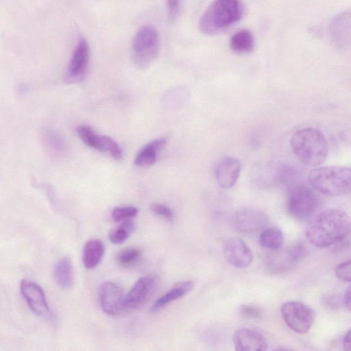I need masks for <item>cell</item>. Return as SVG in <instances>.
I'll return each instance as SVG.
<instances>
[{"mask_svg":"<svg viewBox=\"0 0 351 351\" xmlns=\"http://www.w3.org/2000/svg\"><path fill=\"white\" fill-rule=\"evenodd\" d=\"M351 231V219L339 209H327L315 215L307 224L305 235L317 247H327L343 240Z\"/></svg>","mask_w":351,"mask_h":351,"instance_id":"cell-1","label":"cell"},{"mask_svg":"<svg viewBox=\"0 0 351 351\" xmlns=\"http://www.w3.org/2000/svg\"><path fill=\"white\" fill-rule=\"evenodd\" d=\"M290 145L295 157L304 165L320 166L326 159L328 144L324 134L314 128H304L291 136Z\"/></svg>","mask_w":351,"mask_h":351,"instance_id":"cell-2","label":"cell"},{"mask_svg":"<svg viewBox=\"0 0 351 351\" xmlns=\"http://www.w3.org/2000/svg\"><path fill=\"white\" fill-rule=\"evenodd\" d=\"M243 14L241 0H214L202 14L199 29L204 34L214 35L239 21Z\"/></svg>","mask_w":351,"mask_h":351,"instance_id":"cell-3","label":"cell"},{"mask_svg":"<svg viewBox=\"0 0 351 351\" xmlns=\"http://www.w3.org/2000/svg\"><path fill=\"white\" fill-rule=\"evenodd\" d=\"M308 180L314 189L323 195H347L351 193V167H317L309 171Z\"/></svg>","mask_w":351,"mask_h":351,"instance_id":"cell-4","label":"cell"},{"mask_svg":"<svg viewBox=\"0 0 351 351\" xmlns=\"http://www.w3.org/2000/svg\"><path fill=\"white\" fill-rule=\"evenodd\" d=\"M159 47V36L155 27L141 26L132 40L131 55L134 64L141 69L148 67L156 58Z\"/></svg>","mask_w":351,"mask_h":351,"instance_id":"cell-5","label":"cell"},{"mask_svg":"<svg viewBox=\"0 0 351 351\" xmlns=\"http://www.w3.org/2000/svg\"><path fill=\"white\" fill-rule=\"evenodd\" d=\"M317 199L311 189L304 184L289 186L287 199L289 214L297 220H305L315 213Z\"/></svg>","mask_w":351,"mask_h":351,"instance_id":"cell-6","label":"cell"},{"mask_svg":"<svg viewBox=\"0 0 351 351\" xmlns=\"http://www.w3.org/2000/svg\"><path fill=\"white\" fill-rule=\"evenodd\" d=\"M294 168L284 162H271L255 168L252 179L261 188H268L276 185L291 186L295 178Z\"/></svg>","mask_w":351,"mask_h":351,"instance_id":"cell-7","label":"cell"},{"mask_svg":"<svg viewBox=\"0 0 351 351\" xmlns=\"http://www.w3.org/2000/svg\"><path fill=\"white\" fill-rule=\"evenodd\" d=\"M285 324L295 332L305 334L311 329L314 319V311L306 304L298 301H288L280 307Z\"/></svg>","mask_w":351,"mask_h":351,"instance_id":"cell-8","label":"cell"},{"mask_svg":"<svg viewBox=\"0 0 351 351\" xmlns=\"http://www.w3.org/2000/svg\"><path fill=\"white\" fill-rule=\"evenodd\" d=\"M90 47L84 38H81L73 49L69 61L64 80L67 83L82 80L86 75L90 62Z\"/></svg>","mask_w":351,"mask_h":351,"instance_id":"cell-9","label":"cell"},{"mask_svg":"<svg viewBox=\"0 0 351 351\" xmlns=\"http://www.w3.org/2000/svg\"><path fill=\"white\" fill-rule=\"evenodd\" d=\"M268 221V217L263 210L254 207H245L233 215L232 224L237 232L249 234L263 229Z\"/></svg>","mask_w":351,"mask_h":351,"instance_id":"cell-10","label":"cell"},{"mask_svg":"<svg viewBox=\"0 0 351 351\" xmlns=\"http://www.w3.org/2000/svg\"><path fill=\"white\" fill-rule=\"evenodd\" d=\"M98 295L101 308L106 314L115 316L125 310L123 290L117 283L104 282L99 286Z\"/></svg>","mask_w":351,"mask_h":351,"instance_id":"cell-11","label":"cell"},{"mask_svg":"<svg viewBox=\"0 0 351 351\" xmlns=\"http://www.w3.org/2000/svg\"><path fill=\"white\" fill-rule=\"evenodd\" d=\"M20 290L29 309L34 314L47 318L52 316L45 293L38 284L23 279L21 281Z\"/></svg>","mask_w":351,"mask_h":351,"instance_id":"cell-12","label":"cell"},{"mask_svg":"<svg viewBox=\"0 0 351 351\" xmlns=\"http://www.w3.org/2000/svg\"><path fill=\"white\" fill-rule=\"evenodd\" d=\"M273 251L266 261L268 269L273 273H280L289 269L304 256L305 252L304 247L300 244Z\"/></svg>","mask_w":351,"mask_h":351,"instance_id":"cell-13","label":"cell"},{"mask_svg":"<svg viewBox=\"0 0 351 351\" xmlns=\"http://www.w3.org/2000/svg\"><path fill=\"white\" fill-rule=\"evenodd\" d=\"M223 253L227 261L237 268L247 267L254 259L250 247L239 238L228 239L223 245Z\"/></svg>","mask_w":351,"mask_h":351,"instance_id":"cell-14","label":"cell"},{"mask_svg":"<svg viewBox=\"0 0 351 351\" xmlns=\"http://www.w3.org/2000/svg\"><path fill=\"white\" fill-rule=\"evenodd\" d=\"M154 287L153 278L144 276L138 278L124 297L125 309H134L143 305L152 294Z\"/></svg>","mask_w":351,"mask_h":351,"instance_id":"cell-15","label":"cell"},{"mask_svg":"<svg viewBox=\"0 0 351 351\" xmlns=\"http://www.w3.org/2000/svg\"><path fill=\"white\" fill-rule=\"evenodd\" d=\"M233 343L237 351H263L268 344L258 332L249 328L238 330L233 336Z\"/></svg>","mask_w":351,"mask_h":351,"instance_id":"cell-16","label":"cell"},{"mask_svg":"<svg viewBox=\"0 0 351 351\" xmlns=\"http://www.w3.org/2000/svg\"><path fill=\"white\" fill-rule=\"evenodd\" d=\"M241 171L239 160L234 157H226L215 168V178L219 185L225 189L232 188L237 182Z\"/></svg>","mask_w":351,"mask_h":351,"instance_id":"cell-17","label":"cell"},{"mask_svg":"<svg viewBox=\"0 0 351 351\" xmlns=\"http://www.w3.org/2000/svg\"><path fill=\"white\" fill-rule=\"evenodd\" d=\"M167 141L165 138H160L144 145L136 154L134 165L141 167L153 165L156 161L158 153L165 146Z\"/></svg>","mask_w":351,"mask_h":351,"instance_id":"cell-18","label":"cell"},{"mask_svg":"<svg viewBox=\"0 0 351 351\" xmlns=\"http://www.w3.org/2000/svg\"><path fill=\"white\" fill-rule=\"evenodd\" d=\"M332 39L336 44L346 45L351 40V12L337 17L332 25Z\"/></svg>","mask_w":351,"mask_h":351,"instance_id":"cell-19","label":"cell"},{"mask_svg":"<svg viewBox=\"0 0 351 351\" xmlns=\"http://www.w3.org/2000/svg\"><path fill=\"white\" fill-rule=\"evenodd\" d=\"M105 247L99 239H92L86 242L83 249L82 262L85 268L92 269L101 262Z\"/></svg>","mask_w":351,"mask_h":351,"instance_id":"cell-20","label":"cell"},{"mask_svg":"<svg viewBox=\"0 0 351 351\" xmlns=\"http://www.w3.org/2000/svg\"><path fill=\"white\" fill-rule=\"evenodd\" d=\"M193 287L191 281H184L178 283L172 289L158 298L151 308L152 312H156L164 308L173 301L181 298L189 292Z\"/></svg>","mask_w":351,"mask_h":351,"instance_id":"cell-21","label":"cell"},{"mask_svg":"<svg viewBox=\"0 0 351 351\" xmlns=\"http://www.w3.org/2000/svg\"><path fill=\"white\" fill-rule=\"evenodd\" d=\"M231 50L237 54L251 53L254 49V38L248 29H241L235 32L230 39Z\"/></svg>","mask_w":351,"mask_h":351,"instance_id":"cell-22","label":"cell"},{"mask_svg":"<svg viewBox=\"0 0 351 351\" xmlns=\"http://www.w3.org/2000/svg\"><path fill=\"white\" fill-rule=\"evenodd\" d=\"M56 282L63 289L70 288L73 283V267L69 258L59 260L53 269Z\"/></svg>","mask_w":351,"mask_h":351,"instance_id":"cell-23","label":"cell"},{"mask_svg":"<svg viewBox=\"0 0 351 351\" xmlns=\"http://www.w3.org/2000/svg\"><path fill=\"white\" fill-rule=\"evenodd\" d=\"M284 236L278 228L271 227L264 229L259 237V243L263 247L276 250L283 244Z\"/></svg>","mask_w":351,"mask_h":351,"instance_id":"cell-24","label":"cell"},{"mask_svg":"<svg viewBox=\"0 0 351 351\" xmlns=\"http://www.w3.org/2000/svg\"><path fill=\"white\" fill-rule=\"evenodd\" d=\"M80 138L88 147L100 152H104L106 136L96 134L90 128L86 125H80L76 128Z\"/></svg>","mask_w":351,"mask_h":351,"instance_id":"cell-25","label":"cell"},{"mask_svg":"<svg viewBox=\"0 0 351 351\" xmlns=\"http://www.w3.org/2000/svg\"><path fill=\"white\" fill-rule=\"evenodd\" d=\"M43 140L47 150L53 155L60 156L64 152V141L56 130L45 129L43 134Z\"/></svg>","mask_w":351,"mask_h":351,"instance_id":"cell-26","label":"cell"},{"mask_svg":"<svg viewBox=\"0 0 351 351\" xmlns=\"http://www.w3.org/2000/svg\"><path fill=\"white\" fill-rule=\"evenodd\" d=\"M142 253L139 249L128 247L121 250L116 257L117 263L123 268L136 265L141 260Z\"/></svg>","mask_w":351,"mask_h":351,"instance_id":"cell-27","label":"cell"},{"mask_svg":"<svg viewBox=\"0 0 351 351\" xmlns=\"http://www.w3.org/2000/svg\"><path fill=\"white\" fill-rule=\"evenodd\" d=\"M135 229L134 222L130 219L122 221L115 229L110 232L109 240L114 244H121L125 242Z\"/></svg>","mask_w":351,"mask_h":351,"instance_id":"cell-28","label":"cell"},{"mask_svg":"<svg viewBox=\"0 0 351 351\" xmlns=\"http://www.w3.org/2000/svg\"><path fill=\"white\" fill-rule=\"evenodd\" d=\"M138 212L134 206H119L112 210L111 216L114 222H122L132 219L137 215Z\"/></svg>","mask_w":351,"mask_h":351,"instance_id":"cell-29","label":"cell"},{"mask_svg":"<svg viewBox=\"0 0 351 351\" xmlns=\"http://www.w3.org/2000/svg\"><path fill=\"white\" fill-rule=\"evenodd\" d=\"M335 273L337 278L343 282H351V259L339 264Z\"/></svg>","mask_w":351,"mask_h":351,"instance_id":"cell-30","label":"cell"},{"mask_svg":"<svg viewBox=\"0 0 351 351\" xmlns=\"http://www.w3.org/2000/svg\"><path fill=\"white\" fill-rule=\"evenodd\" d=\"M151 210L154 214L168 221H172L174 219V214L172 210L165 204H153L151 206Z\"/></svg>","mask_w":351,"mask_h":351,"instance_id":"cell-31","label":"cell"},{"mask_svg":"<svg viewBox=\"0 0 351 351\" xmlns=\"http://www.w3.org/2000/svg\"><path fill=\"white\" fill-rule=\"evenodd\" d=\"M241 313L247 317L253 319H260L262 317V310L254 305L243 304L240 306Z\"/></svg>","mask_w":351,"mask_h":351,"instance_id":"cell-32","label":"cell"},{"mask_svg":"<svg viewBox=\"0 0 351 351\" xmlns=\"http://www.w3.org/2000/svg\"><path fill=\"white\" fill-rule=\"evenodd\" d=\"M168 17L171 21H174L178 16L181 0H166Z\"/></svg>","mask_w":351,"mask_h":351,"instance_id":"cell-33","label":"cell"},{"mask_svg":"<svg viewBox=\"0 0 351 351\" xmlns=\"http://www.w3.org/2000/svg\"><path fill=\"white\" fill-rule=\"evenodd\" d=\"M340 300L337 298V297L334 295H328L324 300V302L327 304L328 306L330 308L337 307V304L339 303Z\"/></svg>","mask_w":351,"mask_h":351,"instance_id":"cell-34","label":"cell"},{"mask_svg":"<svg viewBox=\"0 0 351 351\" xmlns=\"http://www.w3.org/2000/svg\"><path fill=\"white\" fill-rule=\"evenodd\" d=\"M343 347L345 350L351 351V328L348 330L343 337Z\"/></svg>","mask_w":351,"mask_h":351,"instance_id":"cell-35","label":"cell"},{"mask_svg":"<svg viewBox=\"0 0 351 351\" xmlns=\"http://www.w3.org/2000/svg\"><path fill=\"white\" fill-rule=\"evenodd\" d=\"M343 300L344 306L351 311V285L346 289Z\"/></svg>","mask_w":351,"mask_h":351,"instance_id":"cell-36","label":"cell"}]
</instances>
